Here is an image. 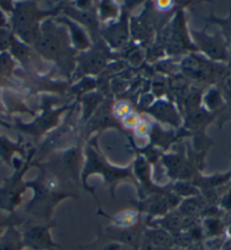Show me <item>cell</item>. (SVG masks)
<instances>
[{"instance_id": "2", "label": "cell", "mask_w": 231, "mask_h": 250, "mask_svg": "<svg viewBox=\"0 0 231 250\" xmlns=\"http://www.w3.org/2000/svg\"><path fill=\"white\" fill-rule=\"evenodd\" d=\"M148 240L152 242L156 249H165V248H172L173 240L170 237V234L167 233L163 230H152L147 233Z\"/></svg>"}, {"instance_id": "11", "label": "cell", "mask_w": 231, "mask_h": 250, "mask_svg": "<svg viewBox=\"0 0 231 250\" xmlns=\"http://www.w3.org/2000/svg\"><path fill=\"white\" fill-rule=\"evenodd\" d=\"M126 123L129 125V126H133V125H136L137 119L135 116H128L126 118Z\"/></svg>"}, {"instance_id": "15", "label": "cell", "mask_w": 231, "mask_h": 250, "mask_svg": "<svg viewBox=\"0 0 231 250\" xmlns=\"http://www.w3.org/2000/svg\"><path fill=\"white\" fill-rule=\"evenodd\" d=\"M122 250H133V248H127V249H122Z\"/></svg>"}, {"instance_id": "6", "label": "cell", "mask_w": 231, "mask_h": 250, "mask_svg": "<svg viewBox=\"0 0 231 250\" xmlns=\"http://www.w3.org/2000/svg\"><path fill=\"white\" fill-rule=\"evenodd\" d=\"M13 68V62L7 55H2L0 57V73L8 74Z\"/></svg>"}, {"instance_id": "7", "label": "cell", "mask_w": 231, "mask_h": 250, "mask_svg": "<svg viewBox=\"0 0 231 250\" xmlns=\"http://www.w3.org/2000/svg\"><path fill=\"white\" fill-rule=\"evenodd\" d=\"M176 191L177 194L180 195H193L194 192V188L193 186H188L186 184H178L176 186Z\"/></svg>"}, {"instance_id": "12", "label": "cell", "mask_w": 231, "mask_h": 250, "mask_svg": "<svg viewBox=\"0 0 231 250\" xmlns=\"http://www.w3.org/2000/svg\"><path fill=\"white\" fill-rule=\"evenodd\" d=\"M225 88H226L227 92L230 93V94H231V77H228L225 81Z\"/></svg>"}, {"instance_id": "10", "label": "cell", "mask_w": 231, "mask_h": 250, "mask_svg": "<svg viewBox=\"0 0 231 250\" xmlns=\"http://www.w3.org/2000/svg\"><path fill=\"white\" fill-rule=\"evenodd\" d=\"M141 250H156V248L154 247L153 245H152V242L148 240V238L145 237L143 244H142Z\"/></svg>"}, {"instance_id": "5", "label": "cell", "mask_w": 231, "mask_h": 250, "mask_svg": "<svg viewBox=\"0 0 231 250\" xmlns=\"http://www.w3.org/2000/svg\"><path fill=\"white\" fill-rule=\"evenodd\" d=\"M198 210V204L194 199H189V201L185 202L183 206H181V213L186 214V215L191 216L194 213H196Z\"/></svg>"}, {"instance_id": "3", "label": "cell", "mask_w": 231, "mask_h": 250, "mask_svg": "<svg viewBox=\"0 0 231 250\" xmlns=\"http://www.w3.org/2000/svg\"><path fill=\"white\" fill-rule=\"evenodd\" d=\"M198 42L202 48L205 50V52H208L211 57L214 58H220L222 57V49L220 48V45L216 42H213L211 39L209 38H198Z\"/></svg>"}, {"instance_id": "9", "label": "cell", "mask_w": 231, "mask_h": 250, "mask_svg": "<svg viewBox=\"0 0 231 250\" xmlns=\"http://www.w3.org/2000/svg\"><path fill=\"white\" fill-rule=\"evenodd\" d=\"M9 44V38L6 33H0V50L5 49Z\"/></svg>"}, {"instance_id": "8", "label": "cell", "mask_w": 231, "mask_h": 250, "mask_svg": "<svg viewBox=\"0 0 231 250\" xmlns=\"http://www.w3.org/2000/svg\"><path fill=\"white\" fill-rule=\"evenodd\" d=\"M13 51L15 55L19 57V58H24V57L27 56V50L26 48H24L23 45H21L19 43H16V42H14L13 44Z\"/></svg>"}, {"instance_id": "14", "label": "cell", "mask_w": 231, "mask_h": 250, "mask_svg": "<svg viewBox=\"0 0 231 250\" xmlns=\"http://www.w3.org/2000/svg\"><path fill=\"white\" fill-rule=\"evenodd\" d=\"M3 24H5V19H3L1 13H0V25H3Z\"/></svg>"}, {"instance_id": "1", "label": "cell", "mask_w": 231, "mask_h": 250, "mask_svg": "<svg viewBox=\"0 0 231 250\" xmlns=\"http://www.w3.org/2000/svg\"><path fill=\"white\" fill-rule=\"evenodd\" d=\"M24 242L31 249L42 250L53 247V242L49 234L48 228L37 227L26 232Z\"/></svg>"}, {"instance_id": "4", "label": "cell", "mask_w": 231, "mask_h": 250, "mask_svg": "<svg viewBox=\"0 0 231 250\" xmlns=\"http://www.w3.org/2000/svg\"><path fill=\"white\" fill-rule=\"evenodd\" d=\"M20 244H19V238L15 234H13L12 237H7V240L3 241L0 245V250H19Z\"/></svg>"}, {"instance_id": "13", "label": "cell", "mask_w": 231, "mask_h": 250, "mask_svg": "<svg viewBox=\"0 0 231 250\" xmlns=\"http://www.w3.org/2000/svg\"><path fill=\"white\" fill-rule=\"evenodd\" d=\"M147 130H148V128H147V126H145V125H141V126L137 128V131L141 135H145L147 133Z\"/></svg>"}]
</instances>
